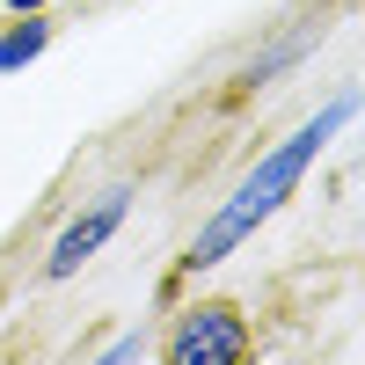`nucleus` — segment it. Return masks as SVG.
Returning <instances> with one entry per match:
<instances>
[{
    "label": "nucleus",
    "mask_w": 365,
    "mask_h": 365,
    "mask_svg": "<svg viewBox=\"0 0 365 365\" xmlns=\"http://www.w3.org/2000/svg\"><path fill=\"white\" fill-rule=\"evenodd\" d=\"M344 125H351V103H329V110L314 117V125H299V132L278 146V154H263L249 175H241V190L220 205V220H212V227L190 241V249H182V270H212V263H227V256L241 249V241H249V234L270 220V212H278V205L292 197V182L307 175V161L329 146V132H344Z\"/></svg>",
    "instance_id": "1"
},
{
    "label": "nucleus",
    "mask_w": 365,
    "mask_h": 365,
    "mask_svg": "<svg viewBox=\"0 0 365 365\" xmlns=\"http://www.w3.org/2000/svg\"><path fill=\"white\" fill-rule=\"evenodd\" d=\"M161 351H168V365H241L249 358V322L227 299H197V307H182L175 336Z\"/></svg>",
    "instance_id": "2"
},
{
    "label": "nucleus",
    "mask_w": 365,
    "mask_h": 365,
    "mask_svg": "<svg viewBox=\"0 0 365 365\" xmlns=\"http://www.w3.org/2000/svg\"><path fill=\"white\" fill-rule=\"evenodd\" d=\"M125 197H132V190H103V197H96V212H81V220H73L66 234L51 241L44 278H73V270H81V263H88V256H96L103 241H110V227L125 220Z\"/></svg>",
    "instance_id": "3"
},
{
    "label": "nucleus",
    "mask_w": 365,
    "mask_h": 365,
    "mask_svg": "<svg viewBox=\"0 0 365 365\" xmlns=\"http://www.w3.org/2000/svg\"><path fill=\"white\" fill-rule=\"evenodd\" d=\"M51 44V22H44V8H29L15 29H0V73H15V66H29V58H37Z\"/></svg>",
    "instance_id": "4"
},
{
    "label": "nucleus",
    "mask_w": 365,
    "mask_h": 365,
    "mask_svg": "<svg viewBox=\"0 0 365 365\" xmlns=\"http://www.w3.org/2000/svg\"><path fill=\"white\" fill-rule=\"evenodd\" d=\"M132 358H146V344H139V336H125V344H110V365H132Z\"/></svg>",
    "instance_id": "5"
},
{
    "label": "nucleus",
    "mask_w": 365,
    "mask_h": 365,
    "mask_svg": "<svg viewBox=\"0 0 365 365\" xmlns=\"http://www.w3.org/2000/svg\"><path fill=\"white\" fill-rule=\"evenodd\" d=\"M8 8H15V15H29V8H44V0H8Z\"/></svg>",
    "instance_id": "6"
}]
</instances>
